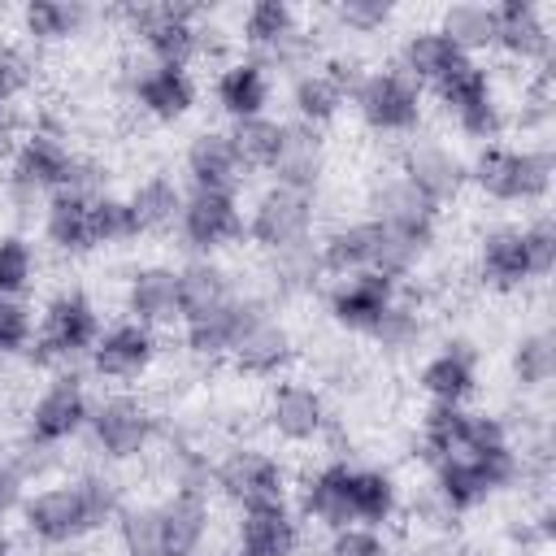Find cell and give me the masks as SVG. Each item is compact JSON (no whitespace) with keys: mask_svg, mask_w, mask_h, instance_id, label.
<instances>
[{"mask_svg":"<svg viewBox=\"0 0 556 556\" xmlns=\"http://www.w3.org/2000/svg\"><path fill=\"white\" fill-rule=\"evenodd\" d=\"M465 169L469 182L495 204H543L552 191L556 161L543 143H482Z\"/></svg>","mask_w":556,"mask_h":556,"instance_id":"1","label":"cell"},{"mask_svg":"<svg viewBox=\"0 0 556 556\" xmlns=\"http://www.w3.org/2000/svg\"><path fill=\"white\" fill-rule=\"evenodd\" d=\"M130 35L143 43L152 65H178L187 70L200 52H204V26H200V9L195 4H130L122 9Z\"/></svg>","mask_w":556,"mask_h":556,"instance_id":"2","label":"cell"},{"mask_svg":"<svg viewBox=\"0 0 556 556\" xmlns=\"http://www.w3.org/2000/svg\"><path fill=\"white\" fill-rule=\"evenodd\" d=\"M100 330H104L100 313L83 291H56L39 313V330H35L26 356L35 365H61L65 369L70 361H78L96 348Z\"/></svg>","mask_w":556,"mask_h":556,"instance_id":"3","label":"cell"},{"mask_svg":"<svg viewBox=\"0 0 556 556\" xmlns=\"http://www.w3.org/2000/svg\"><path fill=\"white\" fill-rule=\"evenodd\" d=\"M87 430H91V443L104 460L122 465V460H139L161 426H156V413L148 400L130 395V391H109L100 400H91V417H87Z\"/></svg>","mask_w":556,"mask_h":556,"instance_id":"4","label":"cell"},{"mask_svg":"<svg viewBox=\"0 0 556 556\" xmlns=\"http://www.w3.org/2000/svg\"><path fill=\"white\" fill-rule=\"evenodd\" d=\"M313 226H317V191H295V187H278V182H269L243 217V235L261 252H282V248L308 243Z\"/></svg>","mask_w":556,"mask_h":556,"instance_id":"5","label":"cell"},{"mask_svg":"<svg viewBox=\"0 0 556 556\" xmlns=\"http://www.w3.org/2000/svg\"><path fill=\"white\" fill-rule=\"evenodd\" d=\"M361 126L369 135H413L421 126V113H426V100H421V87L408 83L395 65L391 70H365V78L356 83V91L348 96Z\"/></svg>","mask_w":556,"mask_h":556,"instance_id":"6","label":"cell"},{"mask_svg":"<svg viewBox=\"0 0 556 556\" xmlns=\"http://www.w3.org/2000/svg\"><path fill=\"white\" fill-rule=\"evenodd\" d=\"M78 152L65 143V135L56 126H30L22 130V143L9 161V191L26 204H35L39 195L48 200L52 191H61L74 174Z\"/></svg>","mask_w":556,"mask_h":556,"instance_id":"7","label":"cell"},{"mask_svg":"<svg viewBox=\"0 0 556 556\" xmlns=\"http://www.w3.org/2000/svg\"><path fill=\"white\" fill-rule=\"evenodd\" d=\"M17 521L43 547H70V543H78V539H87L96 530V521H91L74 478L70 482H48V486L22 495Z\"/></svg>","mask_w":556,"mask_h":556,"instance_id":"8","label":"cell"},{"mask_svg":"<svg viewBox=\"0 0 556 556\" xmlns=\"http://www.w3.org/2000/svg\"><path fill=\"white\" fill-rule=\"evenodd\" d=\"M213 486L235 504V508H256V504H278L291 491L287 465L265 452V447H230L213 465Z\"/></svg>","mask_w":556,"mask_h":556,"instance_id":"9","label":"cell"},{"mask_svg":"<svg viewBox=\"0 0 556 556\" xmlns=\"http://www.w3.org/2000/svg\"><path fill=\"white\" fill-rule=\"evenodd\" d=\"M87 417H91L87 382L74 369H56V378L35 395L26 413V439L30 447H61L87 430Z\"/></svg>","mask_w":556,"mask_h":556,"instance_id":"10","label":"cell"},{"mask_svg":"<svg viewBox=\"0 0 556 556\" xmlns=\"http://www.w3.org/2000/svg\"><path fill=\"white\" fill-rule=\"evenodd\" d=\"M439 213L443 208H434L400 169H391L387 178H374V187H369V217L378 226L395 230L400 239L417 243L421 252H430L439 239Z\"/></svg>","mask_w":556,"mask_h":556,"instance_id":"11","label":"cell"},{"mask_svg":"<svg viewBox=\"0 0 556 556\" xmlns=\"http://www.w3.org/2000/svg\"><path fill=\"white\" fill-rule=\"evenodd\" d=\"M178 235L195 256H213L230 243L243 239V208H239V191H200L191 187L182 195V213H178Z\"/></svg>","mask_w":556,"mask_h":556,"instance_id":"12","label":"cell"},{"mask_svg":"<svg viewBox=\"0 0 556 556\" xmlns=\"http://www.w3.org/2000/svg\"><path fill=\"white\" fill-rule=\"evenodd\" d=\"M265 421H269V430L282 443L308 447V443H317L326 434L330 404H326V395L313 382H304V378H278L274 391H269V404H265Z\"/></svg>","mask_w":556,"mask_h":556,"instance_id":"13","label":"cell"},{"mask_svg":"<svg viewBox=\"0 0 556 556\" xmlns=\"http://www.w3.org/2000/svg\"><path fill=\"white\" fill-rule=\"evenodd\" d=\"M291 356H295L291 330L274 317L269 300H261V304L252 308V317L243 321V330H239V339H235V348H230L226 361H230L243 378H278V374L291 365Z\"/></svg>","mask_w":556,"mask_h":556,"instance_id":"14","label":"cell"},{"mask_svg":"<svg viewBox=\"0 0 556 556\" xmlns=\"http://www.w3.org/2000/svg\"><path fill=\"white\" fill-rule=\"evenodd\" d=\"M495 48L521 65H539L547 70L552 65V52H556V35H552V22L543 13V4L534 0H500L495 4Z\"/></svg>","mask_w":556,"mask_h":556,"instance_id":"15","label":"cell"},{"mask_svg":"<svg viewBox=\"0 0 556 556\" xmlns=\"http://www.w3.org/2000/svg\"><path fill=\"white\" fill-rule=\"evenodd\" d=\"M400 300V282L382 278V274H348L334 278V287L326 291V313L334 326L352 330V334H369L378 326V317Z\"/></svg>","mask_w":556,"mask_h":556,"instance_id":"16","label":"cell"},{"mask_svg":"<svg viewBox=\"0 0 556 556\" xmlns=\"http://www.w3.org/2000/svg\"><path fill=\"white\" fill-rule=\"evenodd\" d=\"M400 174H404L434 208H447V204L465 191V182H469L465 161H460L447 143H439V139H413V143L400 152Z\"/></svg>","mask_w":556,"mask_h":556,"instance_id":"17","label":"cell"},{"mask_svg":"<svg viewBox=\"0 0 556 556\" xmlns=\"http://www.w3.org/2000/svg\"><path fill=\"white\" fill-rule=\"evenodd\" d=\"M156 352H161L156 330H148V326H139V321L126 317V321L104 326L100 339H96V348H91L87 356H91V369H96L100 378H109V382H130V378H143V374L152 369Z\"/></svg>","mask_w":556,"mask_h":556,"instance_id":"18","label":"cell"},{"mask_svg":"<svg viewBox=\"0 0 556 556\" xmlns=\"http://www.w3.org/2000/svg\"><path fill=\"white\" fill-rule=\"evenodd\" d=\"M478 282L486 291H500V295H517L534 282L521 226L504 222V226L482 230V239H478Z\"/></svg>","mask_w":556,"mask_h":556,"instance_id":"19","label":"cell"},{"mask_svg":"<svg viewBox=\"0 0 556 556\" xmlns=\"http://www.w3.org/2000/svg\"><path fill=\"white\" fill-rule=\"evenodd\" d=\"M130 100L152 122H182L195 109V78L178 65L139 61V70H130Z\"/></svg>","mask_w":556,"mask_h":556,"instance_id":"20","label":"cell"},{"mask_svg":"<svg viewBox=\"0 0 556 556\" xmlns=\"http://www.w3.org/2000/svg\"><path fill=\"white\" fill-rule=\"evenodd\" d=\"M126 317L148 326V330H165L174 321H182V308H178V269L165 265V261H152V265H139L130 269L126 278Z\"/></svg>","mask_w":556,"mask_h":556,"instance_id":"21","label":"cell"},{"mask_svg":"<svg viewBox=\"0 0 556 556\" xmlns=\"http://www.w3.org/2000/svg\"><path fill=\"white\" fill-rule=\"evenodd\" d=\"M417 387L430 404H465L478 391V348L469 339H447L417 369Z\"/></svg>","mask_w":556,"mask_h":556,"instance_id":"22","label":"cell"},{"mask_svg":"<svg viewBox=\"0 0 556 556\" xmlns=\"http://www.w3.org/2000/svg\"><path fill=\"white\" fill-rule=\"evenodd\" d=\"M317 256H321V274L330 278H348V274H378V256H382V226L374 217L361 222H339L334 230H326L317 239Z\"/></svg>","mask_w":556,"mask_h":556,"instance_id":"23","label":"cell"},{"mask_svg":"<svg viewBox=\"0 0 556 556\" xmlns=\"http://www.w3.org/2000/svg\"><path fill=\"white\" fill-rule=\"evenodd\" d=\"M256 304H261V295L235 291L222 308L200 313V317H187V321H182V343H187V352H191L195 361H226L230 348H235V339H239V330H243V321L252 317Z\"/></svg>","mask_w":556,"mask_h":556,"instance_id":"24","label":"cell"},{"mask_svg":"<svg viewBox=\"0 0 556 556\" xmlns=\"http://www.w3.org/2000/svg\"><path fill=\"white\" fill-rule=\"evenodd\" d=\"M300 513L326 530L356 526L352 521V465L348 460H326L300 482Z\"/></svg>","mask_w":556,"mask_h":556,"instance_id":"25","label":"cell"},{"mask_svg":"<svg viewBox=\"0 0 556 556\" xmlns=\"http://www.w3.org/2000/svg\"><path fill=\"white\" fill-rule=\"evenodd\" d=\"M213 508L200 491H169L156 500V526H161V556H195L208 534Z\"/></svg>","mask_w":556,"mask_h":556,"instance_id":"26","label":"cell"},{"mask_svg":"<svg viewBox=\"0 0 556 556\" xmlns=\"http://www.w3.org/2000/svg\"><path fill=\"white\" fill-rule=\"evenodd\" d=\"M91 204L96 195L61 187L43 200V239L61 252V256H87L96 252V235H91Z\"/></svg>","mask_w":556,"mask_h":556,"instance_id":"27","label":"cell"},{"mask_svg":"<svg viewBox=\"0 0 556 556\" xmlns=\"http://www.w3.org/2000/svg\"><path fill=\"white\" fill-rule=\"evenodd\" d=\"M213 96H217V109L230 122L261 117L269 109V96H274V83H269L265 61L261 56H239V61L222 65L217 70V83H213Z\"/></svg>","mask_w":556,"mask_h":556,"instance_id":"28","label":"cell"},{"mask_svg":"<svg viewBox=\"0 0 556 556\" xmlns=\"http://www.w3.org/2000/svg\"><path fill=\"white\" fill-rule=\"evenodd\" d=\"M182 169L191 178V187L200 191H235L243 182V169H239V156L230 148V135L226 130H200L187 139L182 148Z\"/></svg>","mask_w":556,"mask_h":556,"instance_id":"29","label":"cell"},{"mask_svg":"<svg viewBox=\"0 0 556 556\" xmlns=\"http://www.w3.org/2000/svg\"><path fill=\"white\" fill-rule=\"evenodd\" d=\"M460 61H465V52H460L439 26H417V30L404 35V43H400V65H395V70H400L408 83H417V87H439Z\"/></svg>","mask_w":556,"mask_h":556,"instance_id":"30","label":"cell"},{"mask_svg":"<svg viewBox=\"0 0 556 556\" xmlns=\"http://www.w3.org/2000/svg\"><path fill=\"white\" fill-rule=\"evenodd\" d=\"M269 174H274L278 187L317 191V182L326 174V139H321V130H313L304 122H287L282 148H278V161H274Z\"/></svg>","mask_w":556,"mask_h":556,"instance_id":"31","label":"cell"},{"mask_svg":"<svg viewBox=\"0 0 556 556\" xmlns=\"http://www.w3.org/2000/svg\"><path fill=\"white\" fill-rule=\"evenodd\" d=\"M239 547L256 556H295L300 547V517L287 500L239 508Z\"/></svg>","mask_w":556,"mask_h":556,"instance_id":"32","label":"cell"},{"mask_svg":"<svg viewBox=\"0 0 556 556\" xmlns=\"http://www.w3.org/2000/svg\"><path fill=\"white\" fill-rule=\"evenodd\" d=\"M230 295H235V278L213 256H191L187 265H178V308H182V321L222 308Z\"/></svg>","mask_w":556,"mask_h":556,"instance_id":"33","label":"cell"},{"mask_svg":"<svg viewBox=\"0 0 556 556\" xmlns=\"http://www.w3.org/2000/svg\"><path fill=\"white\" fill-rule=\"evenodd\" d=\"M434 495H439V504H443L447 513H473V508H482L495 491H491L486 473L478 469V460L465 456V452H456V456L434 460Z\"/></svg>","mask_w":556,"mask_h":556,"instance_id":"34","label":"cell"},{"mask_svg":"<svg viewBox=\"0 0 556 556\" xmlns=\"http://www.w3.org/2000/svg\"><path fill=\"white\" fill-rule=\"evenodd\" d=\"M300 35V13L287 4V0H252L239 17V39L252 48V52H265L274 56L287 39ZM261 56V61H265Z\"/></svg>","mask_w":556,"mask_h":556,"instance_id":"35","label":"cell"},{"mask_svg":"<svg viewBox=\"0 0 556 556\" xmlns=\"http://www.w3.org/2000/svg\"><path fill=\"white\" fill-rule=\"evenodd\" d=\"M182 187L165 174H148L143 182H135V191L126 195L130 200V213H135V226L139 235H165L178 226V213H182Z\"/></svg>","mask_w":556,"mask_h":556,"instance_id":"36","label":"cell"},{"mask_svg":"<svg viewBox=\"0 0 556 556\" xmlns=\"http://www.w3.org/2000/svg\"><path fill=\"white\" fill-rule=\"evenodd\" d=\"M400 513V486L387 469L374 465H352V521L382 530Z\"/></svg>","mask_w":556,"mask_h":556,"instance_id":"37","label":"cell"},{"mask_svg":"<svg viewBox=\"0 0 556 556\" xmlns=\"http://www.w3.org/2000/svg\"><path fill=\"white\" fill-rule=\"evenodd\" d=\"M282 130L287 122L261 113V117H243V122H230V148L239 156V169L243 174H269L274 161H278V148H282Z\"/></svg>","mask_w":556,"mask_h":556,"instance_id":"38","label":"cell"},{"mask_svg":"<svg viewBox=\"0 0 556 556\" xmlns=\"http://www.w3.org/2000/svg\"><path fill=\"white\" fill-rule=\"evenodd\" d=\"M321 256H317V243H295V248H282V252H269V291L274 300H300V295H313L317 282H321Z\"/></svg>","mask_w":556,"mask_h":556,"instance_id":"39","label":"cell"},{"mask_svg":"<svg viewBox=\"0 0 556 556\" xmlns=\"http://www.w3.org/2000/svg\"><path fill=\"white\" fill-rule=\"evenodd\" d=\"M22 35H30L35 43H65L87 26V4L78 0H26L22 4Z\"/></svg>","mask_w":556,"mask_h":556,"instance_id":"40","label":"cell"},{"mask_svg":"<svg viewBox=\"0 0 556 556\" xmlns=\"http://www.w3.org/2000/svg\"><path fill=\"white\" fill-rule=\"evenodd\" d=\"M343 104H348V96H343L317 65H308V70H300V74L291 78V109H295V122L321 130V126H330V122L339 117Z\"/></svg>","mask_w":556,"mask_h":556,"instance_id":"41","label":"cell"},{"mask_svg":"<svg viewBox=\"0 0 556 556\" xmlns=\"http://www.w3.org/2000/svg\"><path fill=\"white\" fill-rule=\"evenodd\" d=\"M508 369H513V382L521 391H543L556 378V339H552V330H543V326L521 330L513 352H508Z\"/></svg>","mask_w":556,"mask_h":556,"instance_id":"42","label":"cell"},{"mask_svg":"<svg viewBox=\"0 0 556 556\" xmlns=\"http://www.w3.org/2000/svg\"><path fill=\"white\" fill-rule=\"evenodd\" d=\"M465 430H469V408L465 404H426V413L417 421V447L434 465V460L456 456L465 447Z\"/></svg>","mask_w":556,"mask_h":556,"instance_id":"43","label":"cell"},{"mask_svg":"<svg viewBox=\"0 0 556 556\" xmlns=\"http://www.w3.org/2000/svg\"><path fill=\"white\" fill-rule=\"evenodd\" d=\"M439 30L465 52H482V48H495V4H482V0H456L439 13Z\"/></svg>","mask_w":556,"mask_h":556,"instance_id":"44","label":"cell"},{"mask_svg":"<svg viewBox=\"0 0 556 556\" xmlns=\"http://www.w3.org/2000/svg\"><path fill=\"white\" fill-rule=\"evenodd\" d=\"M430 91H434V100L443 104V113L456 117V113H465V109H473V104L495 100V78H491V70H486L482 61L465 56V61H460L439 87H430Z\"/></svg>","mask_w":556,"mask_h":556,"instance_id":"45","label":"cell"},{"mask_svg":"<svg viewBox=\"0 0 556 556\" xmlns=\"http://www.w3.org/2000/svg\"><path fill=\"white\" fill-rule=\"evenodd\" d=\"M426 334V313L417 304H408L404 295L378 317V326L369 330V339L382 348V352H413Z\"/></svg>","mask_w":556,"mask_h":556,"instance_id":"46","label":"cell"},{"mask_svg":"<svg viewBox=\"0 0 556 556\" xmlns=\"http://www.w3.org/2000/svg\"><path fill=\"white\" fill-rule=\"evenodd\" d=\"M91 235H96V248L135 243L139 239V226H135L130 200L126 195H113V191H100L96 204H91Z\"/></svg>","mask_w":556,"mask_h":556,"instance_id":"47","label":"cell"},{"mask_svg":"<svg viewBox=\"0 0 556 556\" xmlns=\"http://www.w3.org/2000/svg\"><path fill=\"white\" fill-rule=\"evenodd\" d=\"M117 543L122 556H161V526H156V500L148 504H126L117 513Z\"/></svg>","mask_w":556,"mask_h":556,"instance_id":"48","label":"cell"},{"mask_svg":"<svg viewBox=\"0 0 556 556\" xmlns=\"http://www.w3.org/2000/svg\"><path fill=\"white\" fill-rule=\"evenodd\" d=\"M35 248L26 235H0V295L4 300H22V291L35 282Z\"/></svg>","mask_w":556,"mask_h":556,"instance_id":"49","label":"cell"},{"mask_svg":"<svg viewBox=\"0 0 556 556\" xmlns=\"http://www.w3.org/2000/svg\"><path fill=\"white\" fill-rule=\"evenodd\" d=\"M391 17H395V9L387 0H339L334 4V22L352 35H378Z\"/></svg>","mask_w":556,"mask_h":556,"instance_id":"50","label":"cell"},{"mask_svg":"<svg viewBox=\"0 0 556 556\" xmlns=\"http://www.w3.org/2000/svg\"><path fill=\"white\" fill-rule=\"evenodd\" d=\"M521 239H526V252H530V269H534V282L547 278L556 269V222L547 213L530 217L521 226Z\"/></svg>","mask_w":556,"mask_h":556,"instance_id":"51","label":"cell"},{"mask_svg":"<svg viewBox=\"0 0 556 556\" xmlns=\"http://www.w3.org/2000/svg\"><path fill=\"white\" fill-rule=\"evenodd\" d=\"M35 339V317L22 300H4L0 295V356H17L26 352Z\"/></svg>","mask_w":556,"mask_h":556,"instance_id":"52","label":"cell"},{"mask_svg":"<svg viewBox=\"0 0 556 556\" xmlns=\"http://www.w3.org/2000/svg\"><path fill=\"white\" fill-rule=\"evenodd\" d=\"M326 556H391V552H387V539L378 530H369V526H343V530H330Z\"/></svg>","mask_w":556,"mask_h":556,"instance_id":"53","label":"cell"},{"mask_svg":"<svg viewBox=\"0 0 556 556\" xmlns=\"http://www.w3.org/2000/svg\"><path fill=\"white\" fill-rule=\"evenodd\" d=\"M30 74H35V70H30V56H26L17 43L0 39V100H4V104L30 87Z\"/></svg>","mask_w":556,"mask_h":556,"instance_id":"54","label":"cell"},{"mask_svg":"<svg viewBox=\"0 0 556 556\" xmlns=\"http://www.w3.org/2000/svg\"><path fill=\"white\" fill-rule=\"evenodd\" d=\"M22 504V486H17V473L9 469V465H0V517L9 513V508H17Z\"/></svg>","mask_w":556,"mask_h":556,"instance_id":"55","label":"cell"},{"mask_svg":"<svg viewBox=\"0 0 556 556\" xmlns=\"http://www.w3.org/2000/svg\"><path fill=\"white\" fill-rule=\"evenodd\" d=\"M17 143H22V130H17V122H13V117H0V165H9V161H13Z\"/></svg>","mask_w":556,"mask_h":556,"instance_id":"56","label":"cell"},{"mask_svg":"<svg viewBox=\"0 0 556 556\" xmlns=\"http://www.w3.org/2000/svg\"><path fill=\"white\" fill-rule=\"evenodd\" d=\"M230 556H256V552H248V547H235V552H230Z\"/></svg>","mask_w":556,"mask_h":556,"instance_id":"57","label":"cell"},{"mask_svg":"<svg viewBox=\"0 0 556 556\" xmlns=\"http://www.w3.org/2000/svg\"><path fill=\"white\" fill-rule=\"evenodd\" d=\"M4 109H9V104H4V100H0V117H9V113H4Z\"/></svg>","mask_w":556,"mask_h":556,"instance_id":"58","label":"cell"},{"mask_svg":"<svg viewBox=\"0 0 556 556\" xmlns=\"http://www.w3.org/2000/svg\"><path fill=\"white\" fill-rule=\"evenodd\" d=\"M526 556H547V552H526Z\"/></svg>","mask_w":556,"mask_h":556,"instance_id":"59","label":"cell"}]
</instances>
